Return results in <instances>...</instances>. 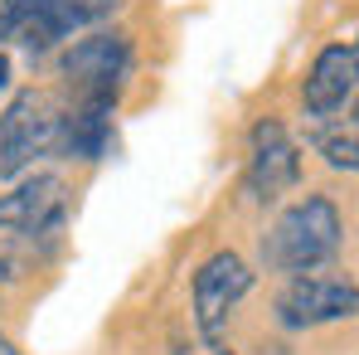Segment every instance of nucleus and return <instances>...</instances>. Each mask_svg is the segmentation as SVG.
I'll list each match as a JSON object with an SVG mask.
<instances>
[{
    "mask_svg": "<svg viewBox=\"0 0 359 355\" xmlns=\"http://www.w3.org/2000/svg\"><path fill=\"white\" fill-rule=\"evenodd\" d=\"M345 243V219L335 209L330 195H306L297 205H287L272 229L262 234V263L272 273H287V278H301V273H316L325 268Z\"/></svg>",
    "mask_w": 359,
    "mask_h": 355,
    "instance_id": "1",
    "label": "nucleus"
},
{
    "mask_svg": "<svg viewBox=\"0 0 359 355\" xmlns=\"http://www.w3.org/2000/svg\"><path fill=\"white\" fill-rule=\"evenodd\" d=\"M117 10L121 0H0V44H20L29 59H39Z\"/></svg>",
    "mask_w": 359,
    "mask_h": 355,
    "instance_id": "2",
    "label": "nucleus"
},
{
    "mask_svg": "<svg viewBox=\"0 0 359 355\" xmlns=\"http://www.w3.org/2000/svg\"><path fill=\"white\" fill-rule=\"evenodd\" d=\"M131 39L121 30H97L88 39H73L59 54V73L73 88V103H93V108H117L131 78Z\"/></svg>",
    "mask_w": 359,
    "mask_h": 355,
    "instance_id": "3",
    "label": "nucleus"
},
{
    "mask_svg": "<svg viewBox=\"0 0 359 355\" xmlns=\"http://www.w3.org/2000/svg\"><path fill=\"white\" fill-rule=\"evenodd\" d=\"M59 131L63 112L44 88H25L5 103L0 112V180L25 176L34 161L59 156Z\"/></svg>",
    "mask_w": 359,
    "mask_h": 355,
    "instance_id": "4",
    "label": "nucleus"
},
{
    "mask_svg": "<svg viewBox=\"0 0 359 355\" xmlns=\"http://www.w3.org/2000/svg\"><path fill=\"white\" fill-rule=\"evenodd\" d=\"M359 316V283L350 273H301L277 292V326L287 331H311L330 321Z\"/></svg>",
    "mask_w": 359,
    "mask_h": 355,
    "instance_id": "5",
    "label": "nucleus"
},
{
    "mask_svg": "<svg viewBox=\"0 0 359 355\" xmlns=\"http://www.w3.org/2000/svg\"><path fill=\"white\" fill-rule=\"evenodd\" d=\"M248 292H252V268H248V258L233 253V248H219V253H209V258L194 268V278H189V302H194V326H199V336H204L209 346L224 336L229 316L238 311V302Z\"/></svg>",
    "mask_w": 359,
    "mask_h": 355,
    "instance_id": "6",
    "label": "nucleus"
},
{
    "mask_svg": "<svg viewBox=\"0 0 359 355\" xmlns=\"http://www.w3.org/2000/svg\"><path fill=\"white\" fill-rule=\"evenodd\" d=\"M301 185V146L277 117H257L248 131V166H243V195L252 205H277L287 190Z\"/></svg>",
    "mask_w": 359,
    "mask_h": 355,
    "instance_id": "7",
    "label": "nucleus"
},
{
    "mask_svg": "<svg viewBox=\"0 0 359 355\" xmlns=\"http://www.w3.org/2000/svg\"><path fill=\"white\" fill-rule=\"evenodd\" d=\"M63 209H68V195H63L59 176H49V171L25 176L10 195H0V234L49 243L63 229Z\"/></svg>",
    "mask_w": 359,
    "mask_h": 355,
    "instance_id": "8",
    "label": "nucleus"
},
{
    "mask_svg": "<svg viewBox=\"0 0 359 355\" xmlns=\"http://www.w3.org/2000/svg\"><path fill=\"white\" fill-rule=\"evenodd\" d=\"M355 93H359V39L325 44L316 54V63H311V73L301 78V108H306V117L345 112Z\"/></svg>",
    "mask_w": 359,
    "mask_h": 355,
    "instance_id": "9",
    "label": "nucleus"
},
{
    "mask_svg": "<svg viewBox=\"0 0 359 355\" xmlns=\"http://www.w3.org/2000/svg\"><path fill=\"white\" fill-rule=\"evenodd\" d=\"M112 146H117V108L73 103L63 112L59 156H68V161H107Z\"/></svg>",
    "mask_w": 359,
    "mask_h": 355,
    "instance_id": "10",
    "label": "nucleus"
},
{
    "mask_svg": "<svg viewBox=\"0 0 359 355\" xmlns=\"http://www.w3.org/2000/svg\"><path fill=\"white\" fill-rule=\"evenodd\" d=\"M306 141L325 156L330 171H359V103L345 112V117H340V112L316 117L311 131H306Z\"/></svg>",
    "mask_w": 359,
    "mask_h": 355,
    "instance_id": "11",
    "label": "nucleus"
},
{
    "mask_svg": "<svg viewBox=\"0 0 359 355\" xmlns=\"http://www.w3.org/2000/svg\"><path fill=\"white\" fill-rule=\"evenodd\" d=\"M34 243H39V238H20V234L0 238V288H5V283H20L25 273H34V263H39Z\"/></svg>",
    "mask_w": 359,
    "mask_h": 355,
    "instance_id": "12",
    "label": "nucleus"
},
{
    "mask_svg": "<svg viewBox=\"0 0 359 355\" xmlns=\"http://www.w3.org/2000/svg\"><path fill=\"white\" fill-rule=\"evenodd\" d=\"M10 88V54H0V93Z\"/></svg>",
    "mask_w": 359,
    "mask_h": 355,
    "instance_id": "13",
    "label": "nucleus"
},
{
    "mask_svg": "<svg viewBox=\"0 0 359 355\" xmlns=\"http://www.w3.org/2000/svg\"><path fill=\"white\" fill-rule=\"evenodd\" d=\"M199 355H233V351H224V346H219V341H214V346H209V351H199Z\"/></svg>",
    "mask_w": 359,
    "mask_h": 355,
    "instance_id": "14",
    "label": "nucleus"
},
{
    "mask_svg": "<svg viewBox=\"0 0 359 355\" xmlns=\"http://www.w3.org/2000/svg\"><path fill=\"white\" fill-rule=\"evenodd\" d=\"M0 355H20V351H15V346H10V341H5V336H0Z\"/></svg>",
    "mask_w": 359,
    "mask_h": 355,
    "instance_id": "15",
    "label": "nucleus"
}]
</instances>
